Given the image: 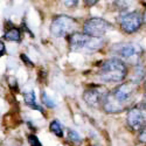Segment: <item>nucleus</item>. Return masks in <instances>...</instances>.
I'll use <instances>...</instances> for the list:
<instances>
[{"mask_svg":"<svg viewBox=\"0 0 146 146\" xmlns=\"http://www.w3.org/2000/svg\"><path fill=\"white\" fill-rule=\"evenodd\" d=\"M63 4L66 5V7L72 8V7H76L77 6L78 0H63Z\"/></svg>","mask_w":146,"mask_h":146,"instance_id":"nucleus-17","label":"nucleus"},{"mask_svg":"<svg viewBox=\"0 0 146 146\" xmlns=\"http://www.w3.org/2000/svg\"><path fill=\"white\" fill-rule=\"evenodd\" d=\"M144 23V15L139 11H132L123 14L119 19V26L123 33L133 34L140 29Z\"/></svg>","mask_w":146,"mask_h":146,"instance_id":"nucleus-6","label":"nucleus"},{"mask_svg":"<svg viewBox=\"0 0 146 146\" xmlns=\"http://www.w3.org/2000/svg\"><path fill=\"white\" fill-rule=\"evenodd\" d=\"M127 66L119 57L105 60L97 69V77L102 82L106 83H118L123 82L127 76Z\"/></svg>","mask_w":146,"mask_h":146,"instance_id":"nucleus-2","label":"nucleus"},{"mask_svg":"<svg viewBox=\"0 0 146 146\" xmlns=\"http://www.w3.org/2000/svg\"><path fill=\"white\" fill-rule=\"evenodd\" d=\"M78 28V22L75 18L58 14L52 19L50 23V33L55 38H66L70 34L75 33Z\"/></svg>","mask_w":146,"mask_h":146,"instance_id":"nucleus-4","label":"nucleus"},{"mask_svg":"<svg viewBox=\"0 0 146 146\" xmlns=\"http://www.w3.org/2000/svg\"><path fill=\"white\" fill-rule=\"evenodd\" d=\"M27 139H28V144H29V146H42L41 141L39 140V138L36 137L35 135H29Z\"/></svg>","mask_w":146,"mask_h":146,"instance_id":"nucleus-15","label":"nucleus"},{"mask_svg":"<svg viewBox=\"0 0 146 146\" xmlns=\"http://www.w3.org/2000/svg\"><path fill=\"white\" fill-rule=\"evenodd\" d=\"M139 105H141L143 108H145L146 109V92H145V95H144V98H143V101L140 102V104Z\"/></svg>","mask_w":146,"mask_h":146,"instance_id":"nucleus-22","label":"nucleus"},{"mask_svg":"<svg viewBox=\"0 0 146 146\" xmlns=\"http://www.w3.org/2000/svg\"><path fill=\"white\" fill-rule=\"evenodd\" d=\"M20 58L22 60V62L25 63V64H27L28 67H34V63L28 58V56H27L26 54H21V55H20Z\"/></svg>","mask_w":146,"mask_h":146,"instance_id":"nucleus-19","label":"nucleus"},{"mask_svg":"<svg viewBox=\"0 0 146 146\" xmlns=\"http://www.w3.org/2000/svg\"><path fill=\"white\" fill-rule=\"evenodd\" d=\"M41 101H42L43 105H44V106H47V108H49V109L55 108V102L50 98L49 96L47 95V92H46V91H41Z\"/></svg>","mask_w":146,"mask_h":146,"instance_id":"nucleus-13","label":"nucleus"},{"mask_svg":"<svg viewBox=\"0 0 146 146\" xmlns=\"http://www.w3.org/2000/svg\"><path fill=\"white\" fill-rule=\"evenodd\" d=\"M144 22H146V13H145V15H144Z\"/></svg>","mask_w":146,"mask_h":146,"instance_id":"nucleus-23","label":"nucleus"},{"mask_svg":"<svg viewBox=\"0 0 146 146\" xmlns=\"http://www.w3.org/2000/svg\"><path fill=\"white\" fill-rule=\"evenodd\" d=\"M110 29H112V25L102 18H90L83 25V33L95 38H103Z\"/></svg>","mask_w":146,"mask_h":146,"instance_id":"nucleus-8","label":"nucleus"},{"mask_svg":"<svg viewBox=\"0 0 146 146\" xmlns=\"http://www.w3.org/2000/svg\"><path fill=\"white\" fill-rule=\"evenodd\" d=\"M109 94V90L102 86H91L83 92V101L90 108L100 109L103 106V103Z\"/></svg>","mask_w":146,"mask_h":146,"instance_id":"nucleus-7","label":"nucleus"},{"mask_svg":"<svg viewBox=\"0 0 146 146\" xmlns=\"http://www.w3.org/2000/svg\"><path fill=\"white\" fill-rule=\"evenodd\" d=\"M98 1H100V0H83L84 5H86V6H88V7H91V6L96 5V4L98 3Z\"/></svg>","mask_w":146,"mask_h":146,"instance_id":"nucleus-21","label":"nucleus"},{"mask_svg":"<svg viewBox=\"0 0 146 146\" xmlns=\"http://www.w3.org/2000/svg\"><path fill=\"white\" fill-rule=\"evenodd\" d=\"M145 88H146V82H145Z\"/></svg>","mask_w":146,"mask_h":146,"instance_id":"nucleus-24","label":"nucleus"},{"mask_svg":"<svg viewBox=\"0 0 146 146\" xmlns=\"http://www.w3.org/2000/svg\"><path fill=\"white\" fill-rule=\"evenodd\" d=\"M23 102H25V104L28 108L33 109V110H36V111H39L41 113H44L43 108L36 102V96H35V92L33 90L23 92Z\"/></svg>","mask_w":146,"mask_h":146,"instance_id":"nucleus-11","label":"nucleus"},{"mask_svg":"<svg viewBox=\"0 0 146 146\" xmlns=\"http://www.w3.org/2000/svg\"><path fill=\"white\" fill-rule=\"evenodd\" d=\"M112 52L124 62H129L135 66H138L139 61L144 55V49L141 48V46L135 42H124L115 44Z\"/></svg>","mask_w":146,"mask_h":146,"instance_id":"nucleus-5","label":"nucleus"},{"mask_svg":"<svg viewBox=\"0 0 146 146\" xmlns=\"http://www.w3.org/2000/svg\"><path fill=\"white\" fill-rule=\"evenodd\" d=\"M49 130H50L52 133H54L56 137H58V138L63 137V126H62V124H61L57 119H54V120L50 121Z\"/></svg>","mask_w":146,"mask_h":146,"instance_id":"nucleus-12","label":"nucleus"},{"mask_svg":"<svg viewBox=\"0 0 146 146\" xmlns=\"http://www.w3.org/2000/svg\"><path fill=\"white\" fill-rule=\"evenodd\" d=\"M5 42H15L20 43L22 41V29L17 27L12 21H5L4 34L1 38Z\"/></svg>","mask_w":146,"mask_h":146,"instance_id":"nucleus-10","label":"nucleus"},{"mask_svg":"<svg viewBox=\"0 0 146 146\" xmlns=\"http://www.w3.org/2000/svg\"><path fill=\"white\" fill-rule=\"evenodd\" d=\"M139 141L146 143V125L139 131Z\"/></svg>","mask_w":146,"mask_h":146,"instance_id":"nucleus-20","label":"nucleus"},{"mask_svg":"<svg viewBox=\"0 0 146 146\" xmlns=\"http://www.w3.org/2000/svg\"><path fill=\"white\" fill-rule=\"evenodd\" d=\"M7 82H8L9 89L17 92V91H18V88H19V87H18V81H17V78H15V77H8Z\"/></svg>","mask_w":146,"mask_h":146,"instance_id":"nucleus-16","label":"nucleus"},{"mask_svg":"<svg viewBox=\"0 0 146 146\" xmlns=\"http://www.w3.org/2000/svg\"><path fill=\"white\" fill-rule=\"evenodd\" d=\"M6 54H7V48H6L5 41L3 39H0V57H3Z\"/></svg>","mask_w":146,"mask_h":146,"instance_id":"nucleus-18","label":"nucleus"},{"mask_svg":"<svg viewBox=\"0 0 146 146\" xmlns=\"http://www.w3.org/2000/svg\"><path fill=\"white\" fill-rule=\"evenodd\" d=\"M126 123L132 131H140L146 125V109L139 104L130 108L127 111Z\"/></svg>","mask_w":146,"mask_h":146,"instance_id":"nucleus-9","label":"nucleus"},{"mask_svg":"<svg viewBox=\"0 0 146 146\" xmlns=\"http://www.w3.org/2000/svg\"><path fill=\"white\" fill-rule=\"evenodd\" d=\"M68 44L71 52L91 54L102 49L104 41L102 38H95L86 33L75 32L68 36Z\"/></svg>","mask_w":146,"mask_h":146,"instance_id":"nucleus-3","label":"nucleus"},{"mask_svg":"<svg viewBox=\"0 0 146 146\" xmlns=\"http://www.w3.org/2000/svg\"><path fill=\"white\" fill-rule=\"evenodd\" d=\"M138 84L129 81L119 84L112 91H109L102 109L106 113H120L127 109L135 101Z\"/></svg>","mask_w":146,"mask_h":146,"instance_id":"nucleus-1","label":"nucleus"},{"mask_svg":"<svg viewBox=\"0 0 146 146\" xmlns=\"http://www.w3.org/2000/svg\"><path fill=\"white\" fill-rule=\"evenodd\" d=\"M69 140L71 143H75V144H78L80 141H82L81 137L78 136V133L75 132L74 130H69Z\"/></svg>","mask_w":146,"mask_h":146,"instance_id":"nucleus-14","label":"nucleus"}]
</instances>
